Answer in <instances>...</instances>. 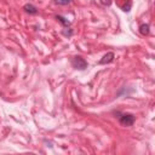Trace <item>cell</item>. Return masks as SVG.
Wrapping results in <instances>:
<instances>
[{"label": "cell", "instance_id": "6da1fadb", "mask_svg": "<svg viewBox=\"0 0 155 155\" xmlns=\"http://www.w3.org/2000/svg\"><path fill=\"white\" fill-rule=\"evenodd\" d=\"M71 65H73L75 69L85 70V69L87 68V62H86L81 56H75V57H73V59H71Z\"/></svg>", "mask_w": 155, "mask_h": 155}, {"label": "cell", "instance_id": "7a4b0ae2", "mask_svg": "<svg viewBox=\"0 0 155 155\" xmlns=\"http://www.w3.org/2000/svg\"><path fill=\"white\" fill-rule=\"evenodd\" d=\"M119 121H120V124L122 126H132L133 122H134V116L132 114H128V113L121 114L119 116Z\"/></svg>", "mask_w": 155, "mask_h": 155}, {"label": "cell", "instance_id": "3957f363", "mask_svg": "<svg viewBox=\"0 0 155 155\" xmlns=\"http://www.w3.org/2000/svg\"><path fill=\"white\" fill-rule=\"evenodd\" d=\"M116 4L117 6L125 11V12H130L131 11V7H132V0H116Z\"/></svg>", "mask_w": 155, "mask_h": 155}, {"label": "cell", "instance_id": "277c9868", "mask_svg": "<svg viewBox=\"0 0 155 155\" xmlns=\"http://www.w3.org/2000/svg\"><path fill=\"white\" fill-rule=\"evenodd\" d=\"M114 61V53L113 52H108L107 54L103 56V58L99 61V64H107V63H110Z\"/></svg>", "mask_w": 155, "mask_h": 155}, {"label": "cell", "instance_id": "5b68a950", "mask_svg": "<svg viewBox=\"0 0 155 155\" xmlns=\"http://www.w3.org/2000/svg\"><path fill=\"white\" fill-rule=\"evenodd\" d=\"M23 10L27 12V13H30V15H36L38 13V8L33 5V4H25L23 6Z\"/></svg>", "mask_w": 155, "mask_h": 155}, {"label": "cell", "instance_id": "8992f818", "mask_svg": "<svg viewBox=\"0 0 155 155\" xmlns=\"http://www.w3.org/2000/svg\"><path fill=\"white\" fill-rule=\"evenodd\" d=\"M149 31H150V25H149V24L143 23V24L139 25V33H140L142 35H148Z\"/></svg>", "mask_w": 155, "mask_h": 155}, {"label": "cell", "instance_id": "52a82bcc", "mask_svg": "<svg viewBox=\"0 0 155 155\" xmlns=\"http://www.w3.org/2000/svg\"><path fill=\"white\" fill-rule=\"evenodd\" d=\"M56 19H58V22H61L64 27H68V25H70V22L67 19V18H64L63 16H59V15H57L56 16Z\"/></svg>", "mask_w": 155, "mask_h": 155}, {"label": "cell", "instance_id": "ba28073f", "mask_svg": "<svg viewBox=\"0 0 155 155\" xmlns=\"http://www.w3.org/2000/svg\"><path fill=\"white\" fill-rule=\"evenodd\" d=\"M62 34H63L64 36L69 38V36H71V35H73V29H71V28H65L64 30H62Z\"/></svg>", "mask_w": 155, "mask_h": 155}, {"label": "cell", "instance_id": "9c48e42d", "mask_svg": "<svg viewBox=\"0 0 155 155\" xmlns=\"http://www.w3.org/2000/svg\"><path fill=\"white\" fill-rule=\"evenodd\" d=\"M73 0H54V2L57 4V5H68V4H70Z\"/></svg>", "mask_w": 155, "mask_h": 155}, {"label": "cell", "instance_id": "30bf717a", "mask_svg": "<svg viewBox=\"0 0 155 155\" xmlns=\"http://www.w3.org/2000/svg\"><path fill=\"white\" fill-rule=\"evenodd\" d=\"M99 1H101V4L104 5V6H110L111 2H113L111 0H99Z\"/></svg>", "mask_w": 155, "mask_h": 155}]
</instances>
